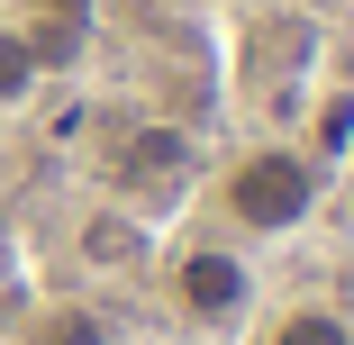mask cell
Here are the masks:
<instances>
[{
  "instance_id": "cell-1",
  "label": "cell",
  "mask_w": 354,
  "mask_h": 345,
  "mask_svg": "<svg viewBox=\"0 0 354 345\" xmlns=\"http://www.w3.org/2000/svg\"><path fill=\"white\" fill-rule=\"evenodd\" d=\"M318 191H327L318 155H300V146H245L218 173V218L236 236H291V227H309Z\"/></svg>"
},
{
  "instance_id": "cell-2",
  "label": "cell",
  "mask_w": 354,
  "mask_h": 345,
  "mask_svg": "<svg viewBox=\"0 0 354 345\" xmlns=\"http://www.w3.org/2000/svg\"><path fill=\"white\" fill-rule=\"evenodd\" d=\"M164 291L191 327H236L254 309V263L227 245V236H182L164 254Z\"/></svg>"
},
{
  "instance_id": "cell-3",
  "label": "cell",
  "mask_w": 354,
  "mask_h": 345,
  "mask_svg": "<svg viewBox=\"0 0 354 345\" xmlns=\"http://www.w3.org/2000/svg\"><path fill=\"white\" fill-rule=\"evenodd\" d=\"M173 164H182V136H173V127H136L127 146L109 155V191H118V200H146Z\"/></svg>"
},
{
  "instance_id": "cell-4",
  "label": "cell",
  "mask_w": 354,
  "mask_h": 345,
  "mask_svg": "<svg viewBox=\"0 0 354 345\" xmlns=\"http://www.w3.org/2000/svg\"><path fill=\"white\" fill-rule=\"evenodd\" d=\"M254 345H354V318L336 300H291V309H272Z\"/></svg>"
},
{
  "instance_id": "cell-5",
  "label": "cell",
  "mask_w": 354,
  "mask_h": 345,
  "mask_svg": "<svg viewBox=\"0 0 354 345\" xmlns=\"http://www.w3.org/2000/svg\"><path fill=\"white\" fill-rule=\"evenodd\" d=\"M19 345H109V318L82 309V300H46V309L19 327Z\"/></svg>"
},
{
  "instance_id": "cell-6",
  "label": "cell",
  "mask_w": 354,
  "mask_h": 345,
  "mask_svg": "<svg viewBox=\"0 0 354 345\" xmlns=\"http://www.w3.org/2000/svg\"><path fill=\"white\" fill-rule=\"evenodd\" d=\"M37 82H46V64H37V46L0 19V109H19V100H37Z\"/></svg>"
}]
</instances>
